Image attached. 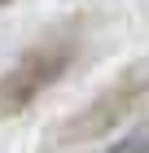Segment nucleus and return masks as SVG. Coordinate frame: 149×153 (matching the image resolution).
I'll return each mask as SVG.
<instances>
[{
	"instance_id": "obj_1",
	"label": "nucleus",
	"mask_w": 149,
	"mask_h": 153,
	"mask_svg": "<svg viewBox=\"0 0 149 153\" xmlns=\"http://www.w3.org/2000/svg\"><path fill=\"white\" fill-rule=\"evenodd\" d=\"M88 31H92V13H66L61 22L44 26L0 70V123H13L26 109H35L79 66L83 48H88Z\"/></svg>"
},
{
	"instance_id": "obj_2",
	"label": "nucleus",
	"mask_w": 149,
	"mask_h": 153,
	"mask_svg": "<svg viewBox=\"0 0 149 153\" xmlns=\"http://www.w3.org/2000/svg\"><path fill=\"white\" fill-rule=\"evenodd\" d=\"M145 101H149V61H136V66H127L118 79H110L88 105H79L75 114H66L57 127L48 131L44 144H53V149L97 144V140H105L110 131H118L123 123H132Z\"/></svg>"
},
{
	"instance_id": "obj_3",
	"label": "nucleus",
	"mask_w": 149,
	"mask_h": 153,
	"mask_svg": "<svg viewBox=\"0 0 149 153\" xmlns=\"http://www.w3.org/2000/svg\"><path fill=\"white\" fill-rule=\"evenodd\" d=\"M110 153H149V123H136L132 131H123L118 140L105 144Z\"/></svg>"
},
{
	"instance_id": "obj_4",
	"label": "nucleus",
	"mask_w": 149,
	"mask_h": 153,
	"mask_svg": "<svg viewBox=\"0 0 149 153\" xmlns=\"http://www.w3.org/2000/svg\"><path fill=\"white\" fill-rule=\"evenodd\" d=\"M4 4H18V0H0V9H4Z\"/></svg>"
}]
</instances>
